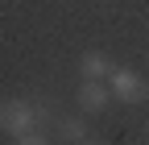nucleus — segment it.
<instances>
[{
	"label": "nucleus",
	"mask_w": 149,
	"mask_h": 145,
	"mask_svg": "<svg viewBox=\"0 0 149 145\" xmlns=\"http://www.w3.org/2000/svg\"><path fill=\"white\" fill-rule=\"evenodd\" d=\"M108 100H112V91H108V83H100V79H83L79 87H74V104H79L83 112H104Z\"/></svg>",
	"instance_id": "3"
},
{
	"label": "nucleus",
	"mask_w": 149,
	"mask_h": 145,
	"mask_svg": "<svg viewBox=\"0 0 149 145\" xmlns=\"http://www.w3.org/2000/svg\"><path fill=\"white\" fill-rule=\"evenodd\" d=\"M108 91H112V100H120V104H145L149 100V83L137 75V70L116 66L108 75Z\"/></svg>",
	"instance_id": "2"
},
{
	"label": "nucleus",
	"mask_w": 149,
	"mask_h": 145,
	"mask_svg": "<svg viewBox=\"0 0 149 145\" xmlns=\"http://www.w3.org/2000/svg\"><path fill=\"white\" fill-rule=\"evenodd\" d=\"M50 120V112L33 100H17V96H4L0 100V133L4 137H21V133H33Z\"/></svg>",
	"instance_id": "1"
},
{
	"label": "nucleus",
	"mask_w": 149,
	"mask_h": 145,
	"mask_svg": "<svg viewBox=\"0 0 149 145\" xmlns=\"http://www.w3.org/2000/svg\"><path fill=\"white\" fill-rule=\"evenodd\" d=\"M145 141H149V124H145Z\"/></svg>",
	"instance_id": "8"
},
{
	"label": "nucleus",
	"mask_w": 149,
	"mask_h": 145,
	"mask_svg": "<svg viewBox=\"0 0 149 145\" xmlns=\"http://www.w3.org/2000/svg\"><path fill=\"white\" fill-rule=\"evenodd\" d=\"M58 141H66V145L87 141V120H79V116H62V120H58Z\"/></svg>",
	"instance_id": "5"
},
{
	"label": "nucleus",
	"mask_w": 149,
	"mask_h": 145,
	"mask_svg": "<svg viewBox=\"0 0 149 145\" xmlns=\"http://www.w3.org/2000/svg\"><path fill=\"white\" fill-rule=\"evenodd\" d=\"M112 58L104 50H87V54H79V75L83 79H100V83H108V75H112Z\"/></svg>",
	"instance_id": "4"
},
{
	"label": "nucleus",
	"mask_w": 149,
	"mask_h": 145,
	"mask_svg": "<svg viewBox=\"0 0 149 145\" xmlns=\"http://www.w3.org/2000/svg\"><path fill=\"white\" fill-rule=\"evenodd\" d=\"M13 145H50V137L42 129H33V133H21V137H13Z\"/></svg>",
	"instance_id": "6"
},
{
	"label": "nucleus",
	"mask_w": 149,
	"mask_h": 145,
	"mask_svg": "<svg viewBox=\"0 0 149 145\" xmlns=\"http://www.w3.org/2000/svg\"><path fill=\"white\" fill-rule=\"evenodd\" d=\"M79 145H108V141H91V137H87V141H79Z\"/></svg>",
	"instance_id": "7"
}]
</instances>
